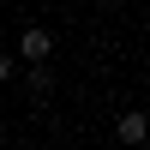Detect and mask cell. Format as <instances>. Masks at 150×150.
<instances>
[{
	"instance_id": "277c9868",
	"label": "cell",
	"mask_w": 150,
	"mask_h": 150,
	"mask_svg": "<svg viewBox=\"0 0 150 150\" xmlns=\"http://www.w3.org/2000/svg\"><path fill=\"white\" fill-rule=\"evenodd\" d=\"M12 66H18V60H12V54H6V48H0V84H6V78H12Z\"/></svg>"
},
{
	"instance_id": "7a4b0ae2",
	"label": "cell",
	"mask_w": 150,
	"mask_h": 150,
	"mask_svg": "<svg viewBox=\"0 0 150 150\" xmlns=\"http://www.w3.org/2000/svg\"><path fill=\"white\" fill-rule=\"evenodd\" d=\"M144 132H150V120L138 114V108H126V114L114 120V138H120V144H144Z\"/></svg>"
},
{
	"instance_id": "3957f363",
	"label": "cell",
	"mask_w": 150,
	"mask_h": 150,
	"mask_svg": "<svg viewBox=\"0 0 150 150\" xmlns=\"http://www.w3.org/2000/svg\"><path fill=\"white\" fill-rule=\"evenodd\" d=\"M30 90L48 96V90H54V72H48V66H30Z\"/></svg>"
},
{
	"instance_id": "6da1fadb",
	"label": "cell",
	"mask_w": 150,
	"mask_h": 150,
	"mask_svg": "<svg viewBox=\"0 0 150 150\" xmlns=\"http://www.w3.org/2000/svg\"><path fill=\"white\" fill-rule=\"evenodd\" d=\"M18 54L30 60V66H48V54H54V36H48L42 24H30V30L18 36Z\"/></svg>"
}]
</instances>
